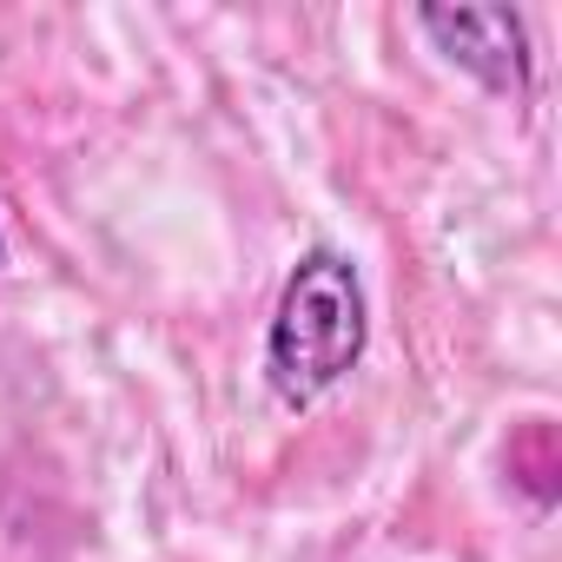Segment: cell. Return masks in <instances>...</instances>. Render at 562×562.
<instances>
[{"instance_id":"6da1fadb","label":"cell","mask_w":562,"mask_h":562,"mask_svg":"<svg viewBox=\"0 0 562 562\" xmlns=\"http://www.w3.org/2000/svg\"><path fill=\"white\" fill-rule=\"evenodd\" d=\"M371 318H364V285L358 265L345 251H305L299 271L285 278L271 312V338H265V378L278 391V404H318L331 384H345V371L364 358Z\"/></svg>"},{"instance_id":"7a4b0ae2","label":"cell","mask_w":562,"mask_h":562,"mask_svg":"<svg viewBox=\"0 0 562 562\" xmlns=\"http://www.w3.org/2000/svg\"><path fill=\"white\" fill-rule=\"evenodd\" d=\"M417 27L443 47L450 67L483 80L490 93H529V34L509 8H417Z\"/></svg>"},{"instance_id":"3957f363","label":"cell","mask_w":562,"mask_h":562,"mask_svg":"<svg viewBox=\"0 0 562 562\" xmlns=\"http://www.w3.org/2000/svg\"><path fill=\"white\" fill-rule=\"evenodd\" d=\"M0 258H8V245H0Z\"/></svg>"}]
</instances>
